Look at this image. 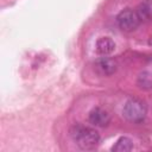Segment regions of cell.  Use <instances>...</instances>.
<instances>
[{
  "instance_id": "cell-1",
  "label": "cell",
  "mask_w": 152,
  "mask_h": 152,
  "mask_svg": "<svg viewBox=\"0 0 152 152\" xmlns=\"http://www.w3.org/2000/svg\"><path fill=\"white\" fill-rule=\"evenodd\" d=\"M70 135L76 145L82 150H93L100 142V134L97 131L83 125L72 126L70 129Z\"/></svg>"
},
{
  "instance_id": "cell-2",
  "label": "cell",
  "mask_w": 152,
  "mask_h": 152,
  "mask_svg": "<svg viewBox=\"0 0 152 152\" xmlns=\"http://www.w3.org/2000/svg\"><path fill=\"white\" fill-rule=\"evenodd\" d=\"M122 113H124V116L128 121L134 122V124H139L145 119L146 113H147V108L142 101H140L138 99H129L125 103Z\"/></svg>"
},
{
  "instance_id": "cell-3",
  "label": "cell",
  "mask_w": 152,
  "mask_h": 152,
  "mask_svg": "<svg viewBox=\"0 0 152 152\" xmlns=\"http://www.w3.org/2000/svg\"><path fill=\"white\" fill-rule=\"evenodd\" d=\"M116 21H118V25L119 27L122 30V31H126V32H132L134 31L139 24L141 23L137 12L131 10V8H125L122 10L118 17H116Z\"/></svg>"
},
{
  "instance_id": "cell-4",
  "label": "cell",
  "mask_w": 152,
  "mask_h": 152,
  "mask_svg": "<svg viewBox=\"0 0 152 152\" xmlns=\"http://www.w3.org/2000/svg\"><path fill=\"white\" fill-rule=\"evenodd\" d=\"M89 122L97 127H106L110 122V115L106 109L95 107L89 113Z\"/></svg>"
},
{
  "instance_id": "cell-5",
  "label": "cell",
  "mask_w": 152,
  "mask_h": 152,
  "mask_svg": "<svg viewBox=\"0 0 152 152\" xmlns=\"http://www.w3.org/2000/svg\"><path fill=\"white\" fill-rule=\"evenodd\" d=\"M95 69L102 76H110V75H113L116 71L118 64H116V62L113 58L102 57V58H100V59L96 61Z\"/></svg>"
},
{
  "instance_id": "cell-6",
  "label": "cell",
  "mask_w": 152,
  "mask_h": 152,
  "mask_svg": "<svg viewBox=\"0 0 152 152\" xmlns=\"http://www.w3.org/2000/svg\"><path fill=\"white\" fill-rule=\"evenodd\" d=\"M140 21H152V0H142L135 10Z\"/></svg>"
},
{
  "instance_id": "cell-7",
  "label": "cell",
  "mask_w": 152,
  "mask_h": 152,
  "mask_svg": "<svg viewBox=\"0 0 152 152\" xmlns=\"http://www.w3.org/2000/svg\"><path fill=\"white\" fill-rule=\"evenodd\" d=\"M115 49V43L109 37H101L96 40V51L101 56L110 55Z\"/></svg>"
},
{
  "instance_id": "cell-8",
  "label": "cell",
  "mask_w": 152,
  "mask_h": 152,
  "mask_svg": "<svg viewBox=\"0 0 152 152\" xmlns=\"http://www.w3.org/2000/svg\"><path fill=\"white\" fill-rule=\"evenodd\" d=\"M133 150V142L127 137H121L116 140V142L113 145L112 151L113 152H128Z\"/></svg>"
},
{
  "instance_id": "cell-9",
  "label": "cell",
  "mask_w": 152,
  "mask_h": 152,
  "mask_svg": "<svg viewBox=\"0 0 152 152\" xmlns=\"http://www.w3.org/2000/svg\"><path fill=\"white\" fill-rule=\"evenodd\" d=\"M139 84L144 88H151L152 87V74L150 72H142L139 76Z\"/></svg>"
}]
</instances>
